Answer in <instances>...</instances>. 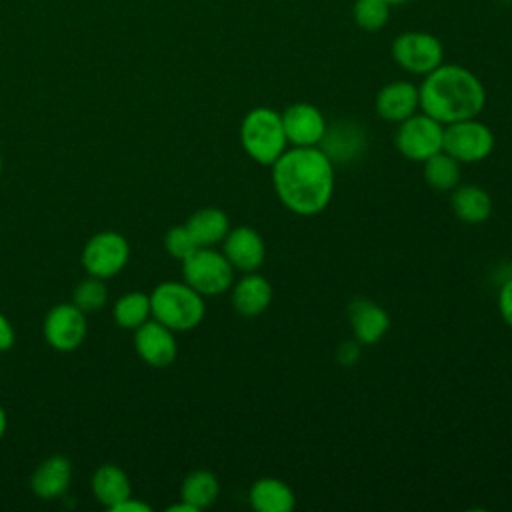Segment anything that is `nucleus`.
<instances>
[{"mask_svg": "<svg viewBox=\"0 0 512 512\" xmlns=\"http://www.w3.org/2000/svg\"><path fill=\"white\" fill-rule=\"evenodd\" d=\"M272 186L290 212L320 214L334 194V164L318 146L286 148L272 164Z\"/></svg>", "mask_w": 512, "mask_h": 512, "instance_id": "obj_1", "label": "nucleus"}, {"mask_svg": "<svg viewBox=\"0 0 512 512\" xmlns=\"http://www.w3.org/2000/svg\"><path fill=\"white\" fill-rule=\"evenodd\" d=\"M420 108L440 124L476 118L486 104V90L478 76L458 64H440L418 86Z\"/></svg>", "mask_w": 512, "mask_h": 512, "instance_id": "obj_2", "label": "nucleus"}, {"mask_svg": "<svg viewBox=\"0 0 512 512\" xmlns=\"http://www.w3.org/2000/svg\"><path fill=\"white\" fill-rule=\"evenodd\" d=\"M152 318L174 332H188L196 328L206 314L204 296L186 282H160L150 292Z\"/></svg>", "mask_w": 512, "mask_h": 512, "instance_id": "obj_3", "label": "nucleus"}, {"mask_svg": "<svg viewBox=\"0 0 512 512\" xmlns=\"http://www.w3.org/2000/svg\"><path fill=\"white\" fill-rule=\"evenodd\" d=\"M240 144L254 162L272 166L288 148L282 114L266 106L252 108L242 118Z\"/></svg>", "mask_w": 512, "mask_h": 512, "instance_id": "obj_4", "label": "nucleus"}, {"mask_svg": "<svg viewBox=\"0 0 512 512\" xmlns=\"http://www.w3.org/2000/svg\"><path fill=\"white\" fill-rule=\"evenodd\" d=\"M182 276L202 296H218L232 288L234 268L214 246H200L182 260Z\"/></svg>", "mask_w": 512, "mask_h": 512, "instance_id": "obj_5", "label": "nucleus"}, {"mask_svg": "<svg viewBox=\"0 0 512 512\" xmlns=\"http://www.w3.org/2000/svg\"><path fill=\"white\" fill-rule=\"evenodd\" d=\"M80 260L88 276L108 280L120 274L128 264L130 244L120 232L104 230L88 238V242L82 248Z\"/></svg>", "mask_w": 512, "mask_h": 512, "instance_id": "obj_6", "label": "nucleus"}, {"mask_svg": "<svg viewBox=\"0 0 512 512\" xmlns=\"http://www.w3.org/2000/svg\"><path fill=\"white\" fill-rule=\"evenodd\" d=\"M394 142L404 158L412 162H424L442 150L444 124L424 112L412 114L400 122Z\"/></svg>", "mask_w": 512, "mask_h": 512, "instance_id": "obj_7", "label": "nucleus"}, {"mask_svg": "<svg viewBox=\"0 0 512 512\" xmlns=\"http://www.w3.org/2000/svg\"><path fill=\"white\" fill-rule=\"evenodd\" d=\"M442 150L456 158L460 164L480 162L492 154L494 134L476 118L458 120L444 126Z\"/></svg>", "mask_w": 512, "mask_h": 512, "instance_id": "obj_8", "label": "nucleus"}, {"mask_svg": "<svg viewBox=\"0 0 512 512\" xmlns=\"http://www.w3.org/2000/svg\"><path fill=\"white\" fill-rule=\"evenodd\" d=\"M392 58L412 74H428L442 64V42L428 32H404L392 42Z\"/></svg>", "mask_w": 512, "mask_h": 512, "instance_id": "obj_9", "label": "nucleus"}, {"mask_svg": "<svg viewBox=\"0 0 512 512\" xmlns=\"http://www.w3.org/2000/svg\"><path fill=\"white\" fill-rule=\"evenodd\" d=\"M88 324H86V312H82L72 302L56 304L48 310L42 324L44 340L50 348L58 352H72L80 348V344L86 340Z\"/></svg>", "mask_w": 512, "mask_h": 512, "instance_id": "obj_10", "label": "nucleus"}, {"mask_svg": "<svg viewBox=\"0 0 512 512\" xmlns=\"http://www.w3.org/2000/svg\"><path fill=\"white\" fill-rule=\"evenodd\" d=\"M134 350L152 368H166L176 360L178 342L174 330L150 318L134 330Z\"/></svg>", "mask_w": 512, "mask_h": 512, "instance_id": "obj_11", "label": "nucleus"}, {"mask_svg": "<svg viewBox=\"0 0 512 512\" xmlns=\"http://www.w3.org/2000/svg\"><path fill=\"white\" fill-rule=\"evenodd\" d=\"M282 124L286 140L292 146H318L328 126L324 114L308 102L288 106L282 112Z\"/></svg>", "mask_w": 512, "mask_h": 512, "instance_id": "obj_12", "label": "nucleus"}, {"mask_svg": "<svg viewBox=\"0 0 512 512\" xmlns=\"http://www.w3.org/2000/svg\"><path fill=\"white\" fill-rule=\"evenodd\" d=\"M222 252L240 272H256L266 260V246L262 236L250 226L230 228L222 240Z\"/></svg>", "mask_w": 512, "mask_h": 512, "instance_id": "obj_13", "label": "nucleus"}, {"mask_svg": "<svg viewBox=\"0 0 512 512\" xmlns=\"http://www.w3.org/2000/svg\"><path fill=\"white\" fill-rule=\"evenodd\" d=\"M318 148L332 160V164H348L362 156L366 148V134L356 122L340 120L326 126Z\"/></svg>", "mask_w": 512, "mask_h": 512, "instance_id": "obj_14", "label": "nucleus"}, {"mask_svg": "<svg viewBox=\"0 0 512 512\" xmlns=\"http://www.w3.org/2000/svg\"><path fill=\"white\" fill-rule=\"evenodd\" d=\"M72 482V464L66 456L54 454L44 458L30 476V490L40 500L62 498Z\"/></svg>", "mask_w": 512, "mask_h": 512, "instance_id": "obj_15", "label": "nucleus"}, {"mask_svg": "<svg viewBox=\"0 0 512 512\" xmlns=\"http://www.w3.org/2000/svg\"><path fill=\"white\" fill-rule=\"evenodd\" d=\"M352 334L360 344H376L390 328L388 312L374 300L354 298L348 306Z\"/></svg>", "mask_w": 512, "mask_h": 512, "instance_id": "obj_16", "label": "nucleus"}, {"mask_svg": "<svg viewBox=\"0 0 512 512\" xmlns=\"http://www.w3.org/2000/svg\"><path fill=\"white\" fill-rule=\"evenodd\" d=\"M374 106L380 118L400 124L408 116L416 114L420 108V94L412 82L396 80L380 88Z\"/></svg>", "mask_w": 512, "mask_h": 512, "instance_id": "obj_17", "label": "nucleus"}, {"mask_svg": "<svg viewBox=\"0 0 512 512\" xmlns=\"http://www.w3.org/2000/svg\"><path fill=\"white\" fill-rule=\"evenodd\" d=\"M270 302L272 284L258 272H244V276L232 284V306L240 316H258Z\"/></svg>", "mask_w": 512, "mask_h": 512, "instance_id": "obj_18", "label": "nucleus"}, {"mask_svg": "<svg viewBox=\"0 0 512 512\" xmlns=\"http://www.w3.org/2000/svg\"><path fill=\"white\" fill-rule=\"evenodd\" d=\"M90 488L94 498L108 510H112L118 502L132 496L130 478L116 464L98 466L90 478Z\"/></svg>", "mask_w": 512, "mask_h": 512, "instance_id": "obj_19", "label": "nucleus"}, {"mask_svg": "<svg viewBox=\"0 0 512 512\" xmlns=\"http://www.w3.org/2000/svg\"><path fill=\"white\" fill-rule=\"evenodd\" d=\"M250 506L258 512H290L296 504L292 488L274 476L258 478L248 492Z\"/></svg>", "mask_w": 512, "mask_h": 512, "instance_id": "obj_20", "label": "nucleus"}, {"mask_svg": "<svg viewBox=\"0 0 512 512\" xmlns=\"http://www.w3.org/2000/svg\"><path fill=\"white\" fill-rule=\"evenodd\" d=\"M452 212L466 224H482L492 214L490 194L476 184L456 186L450 196Z\"/></svg>", "mask_w": 512, "mask_h": 512, "instance_id": "obj_21", "label": "nucleus"}, {"mask_svg": "<svg viewBox=\"0 0 512 512\" xmlns=\"http://www.w3.org/2000/svg\"><path fill=\"white\" fill-rule=\"evenodd\" d=\"M186 228L190 230L194 242L200 246H216L222 244L230 230V220L224 210L216 206H206L196 210L188 220Z\"/></svg>", "mask_w": 512, "mask_h": 512, "instance_id": "obj_22", "label": "nucleus"}, {"mask_svg": "<svg viewBox=\"0 0 512 512\" xmlns=\"http://www.w3.org/2000/svg\"><path fill=\"white\" fill-rule=\"evenodd\" d=\"M220 494V482L210 470L190 472L180 486V498L192 504L198 512L212 506Z\"/></svg>", "mask_w": 512, "mask_h": 512, "instance_id": "obj_23", "label": "nucleus"}, {"mask_svg": "<svg viewBox=\"0 0 512 512\" xmlns=\"http://www.w3.org/2000/svg\"><path fill=\"white\" fill-rule=\"evenodd\" d=\"M424 180L436 192H452L460 182V162L440 150L424 160Z\"/></svg>", "mask_w": 512, "mask_h": 512, "instance_id": "obj_24", "label": "nucleus"}, {"mask_svg": "<svg viewBox=\"0 0 512 512\" xmlns=\"http://www.w3.org/2000/svg\"><path fill=\"white\" fill-rule=\"evenodd\" d=\"M114 320L120 328L126 330H136L142 326L146 320L152 318L150 310V294H144L140 290L126 292L114 302Z\"/></svg>", "mask_w": 512, "mask_h": 512, "instance_id": "obj_25", "label": "nucleus"}, {"mask_svg": "<svg viewBox=\"0 0 512 512\" xmlns=\"http://www.w3.org/2000/svg\"><path fill=\"white\" fill-rule=\"evenodd\" d=\"M108 302V288L102 278L88 276L80 280L72 292V304H76L82 312L102 310Z\"/></svg>", "mask_w": 512, "mask_h": 512, "instance_id": "obj_26", "label": "nucleus"}, {"mask_svg": "<svg viewBox=\"0 0 512 512\" xmlns=\"http://www.w3.org/2000/svg\"><path fill=\"white\" fill-rule=\"evenodd\" d=\"M354 22L368 32H376L386 26L390 16V4L384 0H356L354 2Z\"/></svg>", "mask_w": 512, "mask_h": 512, "instance_id": "obj_27", "label": "nucleus"}, {"mask_svg": "<svg viewBox=\"0 0 512 512\" xmlns=\"http://www.w3.org/2000/svg\"><path fill=\"white\" fill-rule=\"evenodd\" d=\"M164 248L172 258L182 262L186 256H190L198 248V244L194 242L186 224H182V226H172L164 234Z\"/></svg>", "mask_w": 512, "mask_h": 512, "instance_id": "obj_28", "label": "nucleus"}, {"mask_svg": "<svg viewBox=\"0 0 512 512\" xmlns=\"http://www.w3.org/2000/svg\"><path fill=\"white\" fill-rule=\"evenodd\" d=\"M498 312L502 320L512 328V276L498 290Z\"/></svg>", "mask_w": 512, "mask_h": 512, "instance_id": "obj_29", "label": "nucleus"}, {"mask_svg": "<svg viewBox=\"0 0 512 512\" xmlns=\"http://www.w3.org/2000/svg\"><path fill=\"white\" fill-rule=\"evenodd\" d=\"M336 358L342 366H352L358 362L360 358V342L354 338V340H346L338 346L336 350Z\"/></svg>", "mask_w": 512, "mask_h": 512, "instance_id": "obj_30", "label": "nucleus"}, {"mask_svg": "<svg viewBox=\"0 0 512 512\" xmlns=\"http://www.w3.org/2000/svg\"><path fill=\"white\" fill-rule=\"evenodd\" d=\"M16 342V334H14V326L12 322L0 312V352H6L14 346Z\"/></svg>", "mask_w": 512, "mask_h": 512, "instance_id": "obj_31", "label": "nucleus"}, {"mask_svg": "<svg viewBox=\"0 0 512 512\" xmlns=\"http://www.w3.org/2000/svg\"><path fill=\"white\" fill-rule=\"evenodd\" d=\"M112 512H152V506L146 504L144 500H138L134 496H128L126 500L118 502Z\"/></svg>", "mask_w": 512, "mask_h": 512, "instance_id": "obj_32", "label": "nucleus"}, {"mask_svg": "<svg viewBox=\"0 0 512 512\" xmlns=\"http://www.w3.org/2000/svg\"><path fill=\"white\" fill-rule=\"evenodd\" d=\"M166 510H168V512H198L192 504L184 502L182 498H180V502H178V504H172V506H168Z\"/></svg>", "mask_w": 512, "mask_h": 512, "instance_id": "obj_33", "label": "nucleus"}, {"mask_svg": "<svg viewBox=\"0 0 512 512\" xmlns=\"http://www.w3.org/2000/svg\"><path fill=\"white\" fill-rule=\"evenodd\" d=\"M6 428H8V418H6L4 408L0 406V440H2V438H4V434H6Z\"/></svg>", "mask_w": 512, "mask_h": 512, "instance_id": "obj_34", "label": "nucleus"}, {"mask_svg": "<svg viewBox=\"0 0 512 512\" xmlns=\"http://www.w3.org/2000/svg\"><path fill=\"white\" fill-rule=\"evenodd\" d=\"M386 4H402V2H408V0H384Z\"/></svg>", "mask_w": 512, "mask_h": 512, "instance_id": "obj_35", "label": "nucleus"}, {"mask_svg": "<svg viewBox=\"0 0 512 512\" xmlns=\"http://www.w3.org/2000/svg\"><path fill=\"white\" fill-rule=\"evenodd\" d=\"M0 176H2V154H0Z\"/></svg>", "mask_w": 512, "mask_h": 512, "instance_id": "obj_36", "label": "nucleus"}]
</instances>
